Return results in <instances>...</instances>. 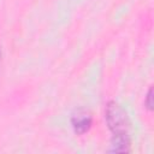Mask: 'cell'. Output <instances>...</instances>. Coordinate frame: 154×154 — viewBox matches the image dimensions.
<instances>
[{
	"instance_id": "6da1fadb",
	"label": "cell",
	"mask_w": 154,
	"mask_h": 154,
	"mask_svg": "<svg viewBox=\"0 0 154 154\" xmlns=\"http://www.w3.org/2000/svg\"><path fill=\"white\" fill-rule=\"evenodd\" d=\"M105 119L112 135H129L130 118L126 111L116 101H109L106 105Z\"/></svg>"
},
{
	"instance_id": "7a4b0ae2",
	"label": "cell",
	"mask_w": 154,
	"mask_h": 154,
	"mask_svg": "<svg viewBox=\"0 0 154 154\" xmlns=\"http://www.w3.org/2000/svg\"><path fill=\"white\" fill-rule=\"evenodd\" d=\"M71 126L75 134L77 135H84L87 134L91 125H93V117L89 112L84 109H78L71 116Z\"/></svg>"
},
{
	"instance_id": "3957f363",
	"label": "cell",
	"mask_w": 154,
	"mask_h": 154,
	"mask_svg": "<svg viewBox=\"0 0 154 154\" xmlns=\"http://www.w3.org/2000/svg\"><path fill=\"white\" fill-rule=\"evenodd\" d=\"M131 149L130 135H112L109 152L113 153H129Z\"/></svg>"
},
{
	"instance_id": "277c9868",
	"label": "cell",
	"mask_w": 154,
	"mask_h": 154,
	"mask_svg": "<svg viewBox=\"0 0 154 154\" xmlns=\"http://www.w3.org/2000/svg\"><path fill=\"white\" fill-rule=\"evenodd\" d=\"M144 106L148 111H153V88H149L146 99H144Z\"/></svg>"
}]
</instances>
